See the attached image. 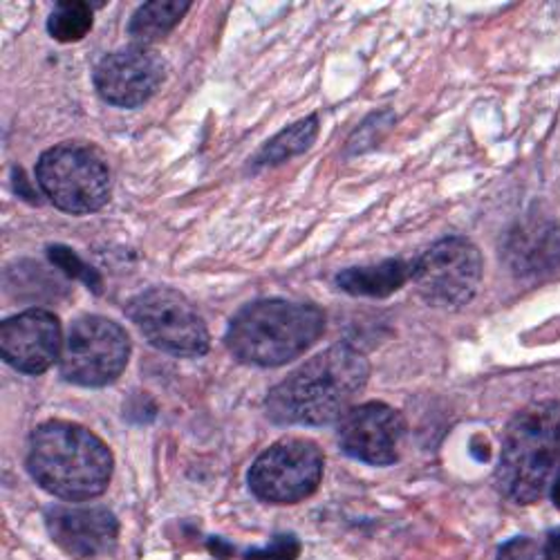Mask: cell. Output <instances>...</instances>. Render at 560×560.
<instances>
[{"label": "cell", "instance_id": "16", "mask_svg": "<svg viewBox=\"0 0 560 560\" xmlns=\"http://www.w3.org/2000/svg\"><path fill=\"white\" fill-rule=\"evenodd\" d=\"M191 5L194 3H189V0H153V3H144L132 14L128 34L135 38V43L142 45L162 40L177 27Z\"/></svg>", "mask_w": 560, "mask_h": 560}, {"label": "cell", "instance_id": "22", "mask_svg": "<svg viewBox=\"0 0 560 560\" xmlns=\"http://www.w3.org/2000/svg\"><path fill=\"white\" fill-rule=\"evenodd\" d=\"M545 551L549 553L551 560H560V532H551L547 542H545Z\"/></svg>", "mask_w": 560, "mask_h": 560}, {"label": "cell", "instance_id": "11", "mask_svg": "<svg viewBox=\"0 0 560 560\" xmlns=\"http://www.w3.org/2000/svg\"><path fill=\"white\" fill-rule=\"evenodd\" d=\"M406 422L401 412L382 401L350 408L339 427L341 451L372 466H388L399 459Z\"/></svg>", "mask_w": 560, "mask_h": 560}, {"label": "cell", "instance_id": "23", "mask_svg": "<svg viewBox=\"0 0 560 560\" xmlns=\"http://www.w3.org/2000/svg\"><path fill=\"white\" fill-rule=\"evenodd\" d=\"M551 500H553V504L560 509V478H558L556 485L551 487Z\"/></svg>", "mask_w": 560, "mask_h": 560}, {"label": "cell", "instance_id": "20", "mask_svg": "<svg viewBox=\"0 0 560 560\" xmlns=\"http://www.w3.org/2000/svg\"><path fill=\"white\" fill-rule=\"evenodd\" d=\"M301 553V542L292 534L276 536L267 547L249 549L245 553V560H296Z\"/></svg>", "mask_w": 560, "mask_h": 560}, {"label": "cell", "instance_id": "14", "mask_svg": "<svg viewBox=\"0 0 560 560\" xmlns=\"http://www.w3.org/2000/svg\"><path fill=\"white\" fill-rule=\"evenodd\" d=\"M506 262L521 276H542L560 267V224L553 220L523 222L509 233Z\"/></svg>", "mask_w": 560, "mask_h": 560}, {"label": "cell", "instance_id": "10", "mask_svg": "<svg viewBox=\"0 0 560 560\" xmlns=\"http://www.w3.org/2000/svg\"><path fill=\"white\" fill-rule=\"evenodd\" d=\"M92 81L106 104L137 108L158 95V90L164 85L166 61L151 45L132 43L106 55L92 72Z\"/></svg>", "mask_w": 560, "mask_h": 560}, {"label": "cell", "instance_id": "5", "mask_svg": "<svg viewBox=\"0 0 560 560\" xmlns=\"http://www.w3.org/2000/svg\"><path fill=\"white\" fill-rule=\"evenodd\" d=\"M36 179L48 200L72 215L95 213L113 194V177L95 147L63 142L45 151L36 164Z\"/></svg>", "mask_w": 560, "mask_h": 560}, {"label": "cell", "instance_id": "2", "mask_svg": "<svg viewBox=\"0 0 560 560\" xmlns=\"http://www.w3.org/2000/svg\"><path fill=\"white\" fill-rule=\"evenodd\" d=\"M27 469L40 489L61 500L83 502L106 491L115 459L100 435L52 419L30 435Z\"/></svg>", "mask_w": 560, "mask_h": 560}, {"label": "cell", "instance_id": "19", "mask_svg": "<svg viewBox=\"0 0 560 560\" xmlns=\"http://www.w3.org/2000/svg\"><path fill=\"white\" fill-rule=\"evenodd\" d=\"M48 256H50V260L63 271V273H68V276H74V278H81L83 283L90 288V290H95L97 294L102 292V278H100V273L92 269V267H88L74 252H70L68 247H63V245H52L50 249H48Z\"/></svg>", "mask_w": 560, "mask_h": 560}, {"label": "cell", "instance_id": "17", "mask_svg": "<svg viewBox=\"0 0 560 560\" xmlns=\"http://www.w3.org/2000/svg\"><path fill=\"white\" fill-rule=\"evenodd\" d=\"M316 137H318V117L316 115L305 117L294 126L285 128L283 132H278L273 139H269V142L260 149V153L252 160V168L260 171V168L278 166L296 155H303L316 142Z\"/></svg>", "mask_w": 560, "mask_h": 560}, {"label": "cell", "instance_id": "12", "mask_svg": "<svg viewBox=\"0 0 560 560\" xmlns=\"http://www.w3.org/2000/svg\"><path fill=\"white\" fill-rule=\"evenodd\" d=\"M3 361L25 375H43L63 352L61 320L48 310H27L0 325Z\"/></svg>", "mask_w": 560, "mask_h": 560}, {"label": "cell", "instance_id": "4", "mask_svg": "<svg viewBox=\"0 0 560 560\" xmlns=\"http://www.w3.org/2000/svg\"><path fill=\"white\" fill-rule=\"evenodd\" d=\"M325 330L320 307L285 299H262L231 318L226 348L247 365H285L314 346Z\"/></svg>", "mask_w": 560, "mask_h": 560}, {"label": "cell", "instance_id": "8", "mask_svg": "<svg viewBox=\"0 0 560 560\" xmlns=\"http://www.w3.org/2000/svg\"><path fill=\"white\" fill-rule=\"evenodd\" d=\"M482 254L466 238H444L412 262L415 288L431 307L471 303L482 283Z\"/></svg>", "mask_w": 560, "mask_h": 560}, {"label": "cell", "instance_id": "6", "mask_svg": "<svg viewBox=\"0 0 560 560\" xmlns=\"http://www.w3.org/2000/svg\"><path fill=\"white\" fill-rule=\"evenodd\" d=\"M130 359V337L119 323L85 314L72 320L59 359L61 377L74 386L102 388L121 377Z\"/></svg>", "mask_w": 560, "mask_h": 560}, {"label": "cell", "instance_id": "13", "mask_svg": "<svg viewBox=\"0 0 560 560\" xmlns=\"http://www.w3.org/2000/svg\"><path fill=\"white\" fill-rule=\"evenodd\" d=\"M45 527L77 560L106 553L119 536V521L106 506H50L45 511Z\"/></svg>", "mask_w": 560, "mask_h": 560}, {"label": "cell", "instance_id": "21", "mask_svg": "<svg viewBox=\"0 0 560 560\" xmlns=\"http://www.w3.org/2000/svg\"><path fill=\"white\" fill-rule=\"evenodd\" d=\"M495 560H551L545 551V545L534 538H513L504 542L495 556Z\"/></svg>", "mask_w": 560, "mask_h": 560}, {"label": "cell", "instance_id": "9", "mask_svg": "<svg viewBox=\"0 0 560 560\" xmlns=\"http://www.w3.org/2000/svg\"><path fill=\"white\" fill-rule=\"evenodd\" d=\"M323 451L310 440H280L252 464V493L269 504H294L310 498L323 478Z\"/></svg>", "mask_w": 560, "mask_h": 560}, {"label": "cell", "instance_id": "18", "mask_svg": "<svg viewBox=\"0 0 560 560\" xmlns=\"http://www.w3.org/2000/svg\"><path fill=\"white\" fill-rule=\"evenodd\" d=\"M95 23V8L85 0H66L57 3V8L48 16V34L59 43H77Z\"/></svg>", "mask_w": 560, "mask_h": 560}, {"label": "cell", "instance_id": "15", "mask_svg": "<svg viewBox=\"0 0 560 560\" xmlns=\"http://www.w3.org/2000/svg\"><path fill=\"white\" fill-rule=\"evenodd\" d=\"M408 278H412V265L399 258H388L377 265L343 269L341 273H337L335 283L341 292L350 296L386 299L404 288Z\"/></svg>", "mask_w": 560, "mask_h": 560}, {"label": "cell", "instance_id": "7", "mask_svg": "<svg viewBox=\"0 0 560 560\" xmlns=\"http://www.w3.org/2000/svg\"><path fill=\"white\" fill-rule=\"evenodd\" d=\"M128 318L158 350L175 357H202L211 348V335L198 307L168 288L137 294L126 305Z\"/></svg>", "mask_w": 560, "mask_h": 560}, {"label": "cell", "instance_id": "1", "mask_svg": "<svg viewBox=\"0 0 560 560\" xmlns=\"http://www.w3.org/2000/svg\"><path fill=\"white\" fill-rule=\"evenodd\" d=\"M370 377V363L352 346L337 343L296 368L267 395L278 427H325L348 412Z\"/></svg>", "mask_w": 560, "mask_h": 560}, {"label": "cell", "instance_id": "3", "mask_svg": "<svg viewBox=\"0 0 560 560\" xmlns=\"http://www.w3.org/2000/svg\"><path fill=\"white\" fill-rule=\"evenodd\" d=\"M560 478V404L538 401L504 429L495 471L500 493L516 502H538Z\"/></svg>", "mask_w": 560, "mask_h": 560}]
</instances>
